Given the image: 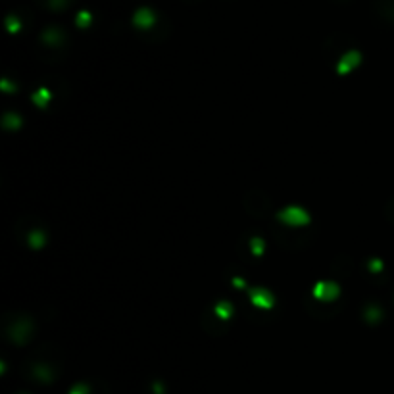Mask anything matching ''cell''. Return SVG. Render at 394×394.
Segmentation results:
<instances>
[{"label":"cell","instance_id":"obj_1","mask_svg":"<svg viewBox=\"0 0 394 394\" xmlns=\"http://www.w3.org/2000/svg\"><path fill=\"white\" fill-rule=\"evenodd\" d=\"M49 4V8H66L71 0H45Z\"/></svg>","mask_w":394,"mask_h":394}]
</instances>
